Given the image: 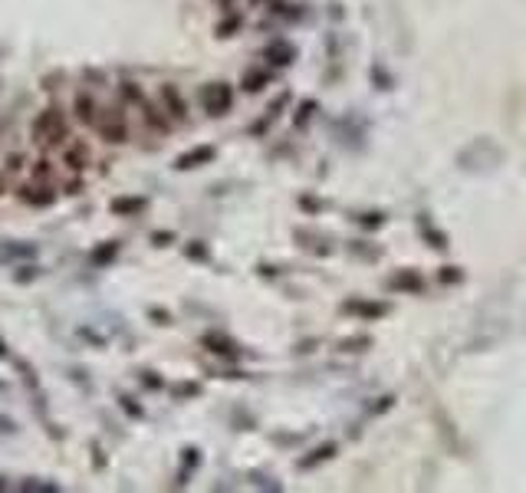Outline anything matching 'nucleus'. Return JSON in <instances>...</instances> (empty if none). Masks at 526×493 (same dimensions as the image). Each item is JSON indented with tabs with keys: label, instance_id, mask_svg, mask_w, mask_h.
I'll return each instance as SVG.
<instances>
[{
	"label": "nucleus",
	"instance_id": "14",
	"mask_svg": "<svg viewBox=\"0 0 526 493\" xmlns=\"http://www.w3.org/2000/svg\"><path fill=\"white\" fill-rule=\"evenodd\" d=\"M0 431H3V434H13V431H17V428H13V421H10V417H0Z\"/></svg>",
	"mask_w": 526,
	"mask_h": 493
},
{
	"label": "nucleus",
	"instance_id": "6",
	"mask_svg": "<svg viewBox=\"0 0 526 493\" xmlns=\"http://www.w3.org/2000/svg\"><path fill=\"white\" fill-rule=\"evenodd\" d=\"M20 201L30 207H50L56 201V191L53 188H20Z\"/></svg>",
	"mask_w": 526,
	"mask_h": 493
},
{
	"label": "nucleus",
	"instance_id": "7",
	"mask_svg": "<svg viewBox=\"0 0 526 493\" xmlns=\"http://www.w3.org/2000/svg\"><path fill=\"white\" fill-rule=\"evenodd\" d=\"M214 158V148H207V145H201V148H194V152H188V155H181L175 162V168H201V164H207Z\"/></svg>",
	"mask_w": 526,
	"mask_h": 493
},
{
	"label": "nucleus",
	"instance_id": "1",
	"mask_svg": "<svg viewBox=\"0 0 526 493\" xmlns=\"http://www.w3.org/2000/svg\"><path fill=\"white\" fill-rule=\"evenodd\" d=\"M66 139V119H63V109L60 105H50V109H43L40 112V119L33 122V141H40V145H60V141Z\"/></svg>",
	"mask_w": 526,
	"mask_h": 493
},
{
	"label": "nucleus",
	"instance_id": "15",
	"mask_svg": "<svg viewBox=\"0 0 526 493\" xmlns=\"http://www.w3.org/2000/svg\"><path fill=\"white\" fill-rule=\"evenodd\" d=\"M66 191H69V194H79V191H83V181H69V184H66Z\"/></svg>",
	"mask_w": 526,
	"mask_h": 493
},
{
	"label": "nucleus",
	"instance_id": "8",
	"mask_svg": "<svg viewBox=\"0 0 526 493\" xmlns=\"http://www.w3.org/2000/svg\"><path fill=\"white\" fill-rule=\"evenodd\" d=\"M145 207V198H115L112 204H109V211H112L115 217H132L138 214Z\"/></svg>",
	"mask_w": 526,
	"mask_h": 493
},
{
	"label": "nucleus",
	"instance_id": "17",
	"mask_svg": "<svg viewBox=\"0 0 526 493\" xmlns=\"http://www.w3.org/2000/svg\"><path fill=\"white\" fill-rule=\"evenodd\" d=\"M10 171H20V155H10V164H7Z\"/></svg>",
	"mask_w": 526,
	"mask_h": 493
},
{
	"label": "nucleus",
	"instance_id": "4",
	"mask_svg": "<svg viewBox=\"0 0 526 493\" xmlns=\"http://www.w3.org/2000/svg\"><path fill=\"white\" fill-rule=\"evenodd\" d=\"M162 102H164V109H168V115L171 119H188V105H185V99H181V92H178L171 83L168 86H162Z\"/></svg>",
	"mask_w": 526,
	"mask_h": 493
},
{
	"label": "nucleus",
	"instance_id": "16",
	"mask_svg": "<svg viewBox=\"0 0 526 493\" xmlns=\"http://www.w3.org/2000/svg\"><path fill=\"white\" fill-rule=\"evenodd\" d=\"M149 316H151V319H162V326H164V322H168V313H162V309H151Z\"/></svg>",
	"mask_w": 526,
	"mask_h": 493
},
{
	"label": "nucleus",
	"instance_id": "5",
	"mask_svg": "<svg viewBox=\"0 0 526 493\" xmlns=\"http://www.w3.org/2000/svg\"><path fill=\"white\" fill-rule=\"evenodd\" d=\"M73 112H76V119L83 122V126H96V119H99V109H96V99L89 96V92H79L73 99Z\"/></svg>",
	"mask_w": 526,
	"mask_h": 493
},
{
	"label": "nucleus",
	"instance_id": "13",
	"mask_svg": "<svg viewBox=\"0 0 526 493\" xmlns=\"http://www.w3.org/2000/svg\"><path fill=\"white\" fill-rule=\"evenodd\" d=\"M46 164H50V162H37L33 175H37V178H46V175H50V168H46Z\"/></svg>",
	"mask_w": 526,
	"mask_h": 493
},
{
	"label": "nucleus",
	"instance_id": "19",
	"mask_svg": "<svg viewBox=\"0 0 526 493\" xmlns=\"http://www.w3.org/2000/svg\"><path fill=\"white\" fill-rule=\"evenodd\" d=\"M0 388H3V385H0Z\"/></svg>",
	"mask_w": 526,
	"mask_h": 493
},
{
	"label": "nucleus",
	"instance_id": "3",
	"mask_svg": "<svg viewBox=\"0 0 526 493\" xmlns=\"http://www.w3.org/2000/svg\"><path fill=\"white\" fill-rule=\"evenodd\" d=\"M204 105H207V112L211 115H224L227 109H230V89H227L224 83L211 86L207 92H204Z\"/></svg>",
	"mask_w": 526,
	"mask_h": 493
},
{
	"label": "nucleus",
	"instance_id": "18",
	"mask_svg": "<svg viewBox=\"0 0 526 493\" xmlns=\"http://www.w3.org/2000/svg\"><path fill=\"white\" fill-rule=\"evenodd\" d=\"M0 194H3V175H0Z\"/></svg>",
	"mask_w": 526,
	"mask_h": 493
},
{
	"label": "nucleus",
	"instance_id": "10",
	"mask_svg": "<svg viewBox=\"0 0 526 493\" xmlns=\"http://www.w3.org/2000/svg\"><path fill=\"white\" fill-rule=\"evenodd\" d=\"M115 253H119V243H115V241H109V243H102V247H96L89 260H92V263H96V266H102V263H112V260H115Z\"/></svg>",
	"mask_w": 526,
	"mask_h": 493
},
{
	"label": "nucleus",
	"instance_id": "12",
	"mask_svg": "<svg viewBox=\"0 0 526 493\" xmlns=\"http://www.w3.org/2000/svg\"><path fill=\"white\" fill-rule=\"evenodd\" d=\"M40 266H17V273H13V279L17 283H30V279H37Z\"/></svg>",
	"mask_w": 526,
	"mask_h": 493
},
{
	"label": "nucleus",
	"instance_id": "9",
	"mask_svg": "<svg viewBox=\"0 0 526 493\" xmlns=\"http://www.w3.org/2000/svg\"><path fill=\"white\" fill-rule=\"evenodd\" d=\"M63 164L69 168V171H83V168L89 164V148L86 145H73V148L63 155Z\"/></svg>",
	"mask_w": 526,
	"mask_h": 493
},
{
	"label": "nucleus",
	"instance_id": "11",
	"mask_svg": "<svg viewBox=\"0 0 526 493\" xmlns=\"http://www.w3.org/2000/svg\"><path fill=\"white\" fill-rule=\"evenodd\" d=\"M122 96H126L128 102H135V105H142V102H145V96H142V89H138L135 83H122Z\"/></svg>",
	"mask_w": 526,
	"mask_h": 493
},
{
	"label": "nucleus",
	"instance_id": "2",
	"mask_svg": "<svg viewBox=\"0 0 526 493\" xmlns=\"http://www.w3.org/2000/svg\"><path fill=\"white\" fill-rule=\"evenodd\" d=\"M96 126H99V135H102V139L112 141V145H122V141L128 139L126 115L119 112V109H102V119H96Z\"/></svg>",
	"mask_w": 526,
	"mask_h": 493
}]
</instances>
